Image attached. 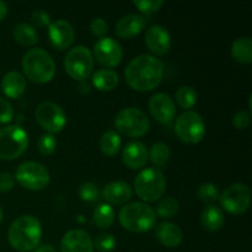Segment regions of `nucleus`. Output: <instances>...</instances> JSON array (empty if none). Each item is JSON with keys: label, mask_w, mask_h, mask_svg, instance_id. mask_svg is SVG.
I'll list each match as a JSON object with an SVG mask.
<instances>
[{"label": "nucleus", "mask_w": 252, "mask_h": 252, "mask_svg": "<svg viewBox=\"0 0 252 252\" xmlns=\"http://www.w3.org/2000/svg\"><path fill=\"white\" fill-rule=\"evenodd\" d=\"M7 15V5L4 1H0V21L4 20V17Z\"/></svg>", "instance_id": "43"}, {"label": "nucleus", "mask_w": 252, "mask_h": 252, "mask_svg": "<svg viewBox=\"0 0 252 252\" xmlns=\"http://www.w3.org/2000/svg\"><path fill=\"white\" fill-rule=\"evenodd\" d=\"M149 110L153 117L160 123H169L176 113L174 100L164 93H158L150 98Z\"/></svg>", "instance_id": "17"}, {"label": "nucleus", "mask_w": 252, "mask_h": 252, "mask_svg": "<svg viewBox=\"0 0 252 252\" xmlns=\"http://www.w3.org/2000/svg\"><path fill=\"white\" fill-rule=\"evenodd\" d=\"M14 117V107L6 98L0 97V123H9Z\"/></svg>", "instance_id": "37"}, {"label": "nucleus", "mask_w": 252, "mask_h": 252, "mask_svg": "<svg viewBox=\"0 0 252 252\" xmlns=\"http://www.w3.org/2000/svg\"><path fill=\"white\" fill-rule=\"evenodd\" d=\"M231 56L241 64H250L252 62V41L250 37H240L235 39L231 46Z\"/></svg>", "instance_id": "25"}, {"label": "nucleus", "mask_w": 252, "mask_h": 252, "mask_svg": "<svg viewBox=\"0 0 252 252\" xmlns=\"http://www.w3.org/2000/svg\"><path fill=\"white\" fill-rule=\"evenodd\" d=\"M48 34L52 46L59 51L69 48L75 39V31L70 22L66 20H57L49 25Z\"/></svg>", "instance_id": "14"}, {"label": "nucleus", "mask_w": 252, "mask_h": 252, "mask_svg": "<svg viewBox=\"0 0 252 252\" xmlns=\"http://www.w3.org/2000/svg\"><path fill=\"white\" fill-rule=\"evenodd\" d=\"M133 189L127 182L112 181L105 186L102 196L111 204H125L132 198Z\"/></svg>", "instance_id": "20"}, {"label": "nucleus", "mask_w": 252, "mask_h": 252, "mask_svg": "<svg viewBox=\"0 0 252 252\" xmlns=\"http://www.w3.org/2000/svg\"><path fill=\"white\" fill-rule=\"evenodd\" d=\"M15 180L25 189L38 191L49 184V172L37 161H25L19 165Z\"/></svg>", "instance_id": "10"}, {"label": "nucleus", "mask_w": 252, "mask_h": 252, "mask_svg": "<svg viewBox=\"0 0 252 252\" xmlns=\"http://www.w3.org/2000/svg\"><path fill=\"white\" fill-rule=\"evenodd\" d=\"M175 132L181 142L186 144H197L206 134V123L199 113L186 111L181 113L175 122Z\"/></svg>", "instance_id": "9"}, {"label": "nucleus", "mask_w": 252, "mask_h": 252, "mask_svg": "<svg viewBox=\"0 0 252 252\" xmlns=\"http://www.w3.org/2000/svg\"><path fill=\"white\" fill-rule=\"evenodd\" d=\"M42 226L33 216H22L12 221L7 239L12 249L19 252L33 251L39 245Z\"/></svg>", "instance_id": "2"}, {"label": "nucleus", "mask_w": 252, "mask_h": 252, "mask_svg": "<svg viewBox=\"0 0 252 252\" xmlns=\"http://www.w3.org/2000/svg\"><path fill=\"white\" fill-rule=\"evenodd\" d=\"M149 154V159L155 166L158 167H164L166 165V162L169 161L170 157H171V150L170 147L166 143L158 142L155 144H153V147L150 148V152H148Z\"/></svg>", "instance_id": "29"}, {"label": "nucleus", "mask_w": 252, "mask_h": 252, "mask_svg": "<svg viewBox=\"0 0 252 252\" xmlns=\"http://www.w3.org/2000/svg\"><path fill=\"white\" fill-rule=\"evenodd\" d=\"M116 244H117V241H116V238L112 234L102 233L96 236L94 248L98 252H111L112 250H115Z\"/></svg>", "instance_id": "32"}, {"label": "nucleus", "mask_w": 252, "mask_h": 252, "mask_svg": "<svg viewBox=\"0 0 252 252\" xmlns=\"http://www.w3.org/2000/svg\"><path fill=\"white\" fill-rule=\"evenodd\" d=\"M115 126L117 130L127 137H142L149 130L150 122L142 110L137 107H127L116 115Z\"/></svg>", "instance_id": "7"}, {"label": "nucleus", "mask_w": 252, "mask_h": 252, "mask_svg": "<svg viewBox=\"0 0 252 252\" xmlns=\"http://www.w3.org/2000/svg\"><path fill=\"white\" fill-rule=\"evenodd\" d=\"M80 198L85 202H95L98 199V189L93 182H85L79 189Z\"/></svg>", "instance_id": "35"}, {"label": "nucleus", "mask_w": 252, "mask_h": 252, "mask_svg": "<svg viewBox=\"0 0 252 252\" xmlns=\"http://www.w3.org/2000/svg\"><path fill=\"white\" fill-rule=\"evenodd\" d=\"M122 160L126 166L129 169H142L149 160L147 147L142 142H137V140L128 143L123 148Z\"/></svg>", "instance_id": "18"}, {"label": "nucleus", "mask_w": 252, "mask_h": 252, "mask_svg": "<svg viewBox=\"0 0 252 252\" xmlns=\"http://www.w3.org/2000/svg\"><path fill=\"white\" fill-rule=\"evenodd\" d=\"M64 69L70 78L86 80L93 74L94 56L85 46H75L64 58Z\"/></svg>", "instance_id": "8"}, {"label": "nucleus", "mask_w": 252, "mask_h": 252, "mask_svg": "<svg viewBox=\"0 0 252 252\" xmlns=\"http://www.w3.org/2000/svg\"><path fill=\"white\" fill-rule=\"evenodd\" d=\"M120 223L125 229L134 233H145L157 223L154 209L143 202H132L121 209Z\"/></svg>", "instance_id": "4"}, {"label": "nucleus", "mask_w": 252, "mask_h": 252, "mask_svg": "<svg viewBox=\"0 0 252 252\" xmlns=\"http://www.w3.org/2000/svg\"><path fill=\"white\" fill-rule=\"evenodd\" d=\"M133 5L144 14H153L164 5V1L162 0H137V1H133Z\"/></svg>", "instance_id": "36"}, {"label": "nucleus", "mask_w": 252, "mask_h": 252, "mask_svg": "<svg viewBox=\"0 0 252 252\" xmlns=\"http://www.w3.org/2000/svg\"><path fill=\"white\" fill-rule=\"evenodd\" d=\"M93 84L100 91H112L118 85V75L111 69H98L93 74Z\"/></svg>", "instance_id": "24"}, {"label": "nucleus", "mask_w": 252, "mask_h": 252, "mask_svg": "<svg viewBox=\"0 0 252 252\" xmlns=\"http://www.w3.org/2000/svg\"><path fill=\"white\" fill-rule=\"evenodd\" d=\"M90 31L94 36H97L100 38H102L108 31L107 22L102 17H95L90 24Z\"/></svg>", "instance_id": "38"}, {"label": "nucleus", "mask_w": 252, "mask_h": 252, "mask_svg": "<svg viewBox=\"0 0 252 252\" xmlns=\"http://www.w3.org/2000/svg\"><path fill=\"white\" fill-rule=\"evenodd\" d=\"M221 207L231 214H243L250 207L251 192L245 184H233L219 196Z\"/></svg>", "instance_id": "11"}, {"label": "nucleus", "mask_w": 252, "mask_h": 252, "mask_svg": "<svg viewBox=\"0 0 252 252\" xmlns=\"http://www.w3.org/2000/svg\"><path fill=\"white\" fill-rule=\"evenodd\" d=\"M29 147V135L20 126H6L0 129V159L14 160Z\"/></svg>", "instance_id": "6"}, {"label": "nucleus", "mask_w": 252, "mask_h": 252, "mask_svg": "<svg viewBox=\"0 0 252 252\" xmlns=\"http://www.w3.org/2000/svg\"><path fill=\"white\" fill-rule=\"evenodd\" d=\"M26 79L19 71H9L1 81L2 93L10 98H17L26 90Z\"/></svg>", "instance_id": "22"}, {"label": "nucleus", "mask_w": 252, "mask_h": 252, "mask_svg": "<svg viewBox=\"0 0 252 252\" xmlns=\"http://www.w3.org/2000/svg\"><path fill=\"white\" fill-rule=\"evenodd\" d=\"M145 44L152 53L164 56L171 48V37L164 26L153 25L145 32Z\"/></svg>", "instance_id": "16"}, {"label": "nucleus", "mask_w": 252, "mask_h": 252, "mask_svg": "<svg viewBox=\"0 0 252 252\" xmlns=\"http://www.w3.org/2000/svg\"><path fill=\"white\" fill-rule=\"evenodd\" d=\"M34 116H36V120L39 126L48 130L51 134L62 132L66 125V115L63 108L57 103L49 102V101L39 103L37 106Z\"/></svg>", "instance_id": "12"}, {"label": "nucleus", "mask_w": 252, "mask_h": 252, "mask_svg": "<svg viewBox=\"0 0 252 252\" xmlns=\"http://www.w3.org/2000/svg\"><path fill=\"white\" fill-rule=\"evenodd\" d=\"M95 59L106 68L118 65L123 58L122 46L111 37H102L94 44Z\"/></svg>", "instance_id": "13"}, {"label": "nucleus", "mask_w": 252, "mask_h": 252, "mask_svg": "<svg viewBox=\"0 0 252 252\" xmlns=\"http://www.w3.org/2000/svg\"><path fill=\"white\" fill-rule=\"evenodd\" d=\"M251 117L250 113L246 112V111H239L235 113L233 118V123L238 129H246V128L250 126Z\"/></svg>", "instance_id": "39"}, {"label": "nucleus", "mask_w": 252, "mask_h": 252, "mask_svg": "<svg viewBox=\"0 0 252 252\" xmlns=\"http://www.w3.org/2000/svg\"><path fill=\"white\" fill-rule=\"evenodd\" d=\"M22 70L33 83L46 84L51 81L56 74V63L48 52L36 47L25 53L22 58Z\"/></svg>", "instance_id": "3"}, {"label": "nucleus", "mask_w": 252, "mask_h": 252, "mask_svg": "<svg viewBox=\"0 0 252 252\" xmlns=\"http://www.w3.org/2000/svg\"><path fill=\"white\" fill-rule=\"evenodd\" d=\"M164 76V64L152 54H140L128 63L125 78L137 91H150L157 88Z\"/></svg>", "instance_id": "1"}, {"label": "nucleus", "mask_w": 252, "mask_h": 252, "mask_svg": "<svg viewBox=\"0 0 252 252\" xmlns=\"http://www.w3.org/2000/svg\"><path fill=\"white\" fill-rule=\"evenodd\" d=\"M201 223L204 229L209 231H217L223 226L224 214L220 208L216 206H208L202 211Z\"/></svg>", "instance_id": "23"}, {"label": "nucleus", "mask_w": 252, "mask_h": 252, "mask_svg": "<svg viewBox=\"0 0 252 252\" xmlns=\"http://www.w3.org/2000/svg\"><path fill=\"white\" fill-rule=\"evenodd\" d=\"M2 218H4V213H2V209L1 207H0V223L2 221Z\"/></svg>", "instance_id": "44"}, {"label": "nucleus", "mask_w": 252, "mask_h": 252, "mask_svg": "<svg viewBox=\"0 0 252 252\" xmlns=\"http://www.w3.org/2000/svg\"><path fill=\"white\" fill-rule=\"evenodd\" d=\"M57 139L53 134L51 133H44L39 137L38 142H37V147H38L39 153L42 155H52L57 149Z\"/></svg>", "instance_id": "33"}, {"label": "nucleus", "mask_w": 252, "mask_h": 252, "mask_svg": "<svg viewBox=\"0 0 252 252\" xmlns=\"http://www.w3.org/2000/svg\"><path fill=\"white\" fill-rule=\"evenodd\" d=\"M197 194H198V198L206 203H212V202H216L217 199H219L218 189H217L216 185L209 184V182L201 185L197 189Z\"/></svg>", "instance_id": "34"}, {"label": "nucleus", "mask_w": 252, "mask_h": 252, "mask_svg": "<svg viewBox=\"0 0 252 252\" xmlns=\"http://www.w3.org/2000/svg\"><path fill=\"white\" fill-rule=\"evenodd\" d=\"M122 140L117 132L110 129L106 130L100 139V149L107 157H115L121 149Z\"/></svg>", "instance_id": "27"}, {"label": "nucleus", "mask_w": 252, "mask_h": 252, "mask_svg": "<svg viewBox=\"0 0 252 252\" xmlns=\"http://www.w3.org/2000/svg\"><path fill=\"white\" fill-rule=\"evenodd\" d=\"M33 252H57V250L51 245V244H44V245L37 246L33 250Z\"/></svg>", "instance_id": "42"}, {"label": "nucleus", "mask_w": 252, "mask_h": 252, "mask_svg": "<svg viewBox=\"0 0 252 252\" xmlns=\"http://www.w3.org/2000/svg\"><path fill=\"white\" fill-rule=\"evenodd\" d=\"M15 177L9 172H1L0 174V192L11 191L15 187Z\"/></svg>", "instance_id": "41"}, {"label": "nucleus", "mask_w": 252, "mask_h": 252, "mask_svg": "<svg viewBox=\"0 0 252 252\" xmlns=\"http://www.w3.org/2000/svg\"><path fill=\"white\" fill-rule=\"evenodd\" d=\"M179 202L174 197H165L158 203L157 213L161 218H171L179 212Z\"/></svg>", "instance_id": "31"}, {"label": "nucleus", "mask_w": 252, "mask_h": 252, "mask_svg": "<svg viewBox=\"0 0 252 252\" xmlns=\"http://www.w3.org/2000/svg\"><path fill=\"white\" fill-rule=\"evenodd\" d=\"M197 93L192 86H181L176 91V101L180 105V107L184 110H189L193 107L197 102Z\"/></svg>", "instance_id": "30"}, {"label": "nucleus", "mask_w": 252, "mask_h": 252, "mask_svg": "<svg viewBox=\"0 0 252 252\" xmlns=\"http://www.w3.org/2000/svg\"><path fill=\"white\" fill-rule=\"evenodd\" d=\"M32 24L36 27H46L51 25V17L47 14L46 11H42V10H37L32 14Z\"/></svg>", "instance_id": "40"}, {"label": "nucleus", "mask_w": 252, "mask_h": 252, "mask_svg": "<svg viewBox=\"0 0 252 252\" xmlns=\"http://www.w3.org/2000/svg\"><path fill=\"white\" fill-rule=\"evenodd\" d=\"M62 252H94V240L81 229L69 230L61 241Z\"/></svg>", "instance_id": "15"}, {"label": "nucleus", "mask_w": 252, "mask_h": 252, "mask_svg": "<svg viewBox=\"0 0 252 252\" xmlns=\"http://www.w3.org/2000/svg\"><path fill=\"white\" fill-rule=\"evenodd\" d=\"M145 19L142 15L128 14L121 17L116 24V34L121 38H132L144 30Z\"/></svg>", "instance_id": "19"}, {"label": "nucleus", "mask_w": 252, "mask_h": 252, "mask_svg": "<svg viewBox=\"0 0 252 252\" xmlns=\"http://www.w3.org/2000/svg\"><path fill=\"white\" fill-rule=\"evenodd\" d=\"M157 238L160 243L166 248H177L180 244L182 243V231L176 224L170 223V221H164V223L159 224L157 228Z\"/></svg>", "instance_id": "21"}, {"label": "nucleus", "mask_w": 252, "mask_h": 252, "mask_svg": "<svg viewBox=\"0 0 252 252\" xmlns=\"http://www.w3.org/2000/svg\"><path fill=\"white\" fill-rule=\"evenodd\" d=\"M166 189V179L157 167L140 171L134 180V191L144 202H155L161 198Z\"/></svg>", "instance_id": "5"}, {"label": "nucleus", "mask_w": 252, "mask_h": 252, "mask_svg": "<svg viewBox=\"0 0 252 252\" xmlns=\"http://www.w3.org/2000/svg\"><path fill=\"white\" fill-rule=\"evenodd\" d=\"M12 36H14L15 41L22 46H33L38 42V34H37L36 29L25 22L14 27Z\"/></svg>", "instance_id": "26"}, {"label": "nucleus", "mask_w": 252, "mask_h": 252, "mask_svg": "<svg viewBox=\"0 0 252 252\" xmlns=\"http://www.w3.org/2000/svg\"><path fill=\"white\" fill-rule=\"evenodd\" d=\"M94 223L101 229L110 228L115 221V211L110 204H98L94 211Z\"/></svg>", "instance_id": "28"}]
</instances>
